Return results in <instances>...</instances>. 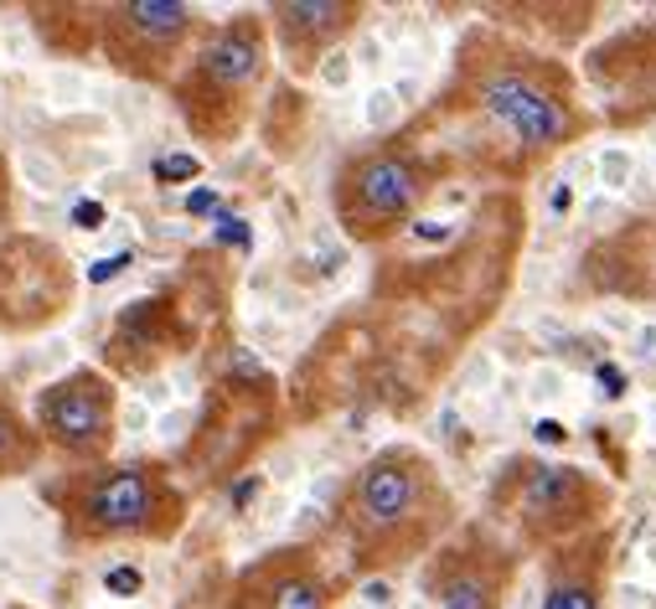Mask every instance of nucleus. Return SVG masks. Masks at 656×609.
<instances>
[{"label":"nucleus","mask_w":656,"mask_h":609,"mask_svg":"<svg viewBox=\"0 0 656 609\" xmlns=\"http://www.w3.org/2000/svg\"><path fill=\"white\" fill-rule=\"evenodd\" d=\"M259 73H264V27H259L254 16L228 21V27H218L208 37L192 83L181 89V104H186V114H202V104L243 99L259 83Z\"/></svg>","instance_id":"6e6552de"},{"label":"nucleus","mask_w":656,"mask_h":609,"mask_svg":"<svg viewBox=\"0 0 656 609\" xmlns=\"http://www.w3.org/2000/svg\"><path fill=\"white\" fill-rule=\"evenodd\" d=\"M537 609H605V537L558 548Z\"/></svg>","instance_id":"4468645a"},{"label":"nucleus","mask_w":656,"mask_h":609,"mask_svg":"<svg viewBox=\"0 0 656 609\" xmlns=\"http://www.w3.org/2000/svg\"><path fill=\"white\" fill-rule=\"evenodd\" d=\"M181 521L176 490L155 476V465H114L83 486L73 506L78 537H165Z\"/></svg>","instance_id":"20e7f679"},{"label":"nucleus","mask_w":656,"mask_h":609,"mask_svg":"<svg viewBox=\"0 0 656 609\" xmlns=\"http://www.w3.org/2000/svg\"><path fill=\"white\" fill-rule=\"evenodd\" d=\"M37 460V434L21 429L11 408H0V476H21Z\"/></svg>","instance_id":"2eb2a0df"},{"label":"nucleus","mask_w":656,"mask_h":609,"mask_svg":"<svg viewBox=\"0 0 656 609\" xmlns=\"http://www.w3.org/2000/svg\"><path fill=\"white\" fill-rule=\"evenodd\" d=\"M357 21L362 6H352V0H280L269 11V27L280 37L290 68H311L321 52L342 42L346 31H357Z\"/></svg>","instance_id":"f8f14e48"},{"label":"nucleus","mask_w":656,"mask_h":609,"mask_svg":"<svg viewBox=\"0 0 656 609\" xmlns=\"http://www.w3.org/2000/svg\"><path fill=\"white\" fill-rule=\"evenodd\" d=\"M124 264H130V253H114V258H104V264L93 268L89 280H114V274H120V268H124Z\"/></svg>","instance_id":"a211bd4d"},{"label":"nucleus","mask_w":656,"mask_h":609,"mask_svg":"<svg viewBox=\"0 0 656 609\" xmlns=\"http://www.w3.org/2000/svg\"><path fill=\"white\" fill-rule=\"evenodd\" d=\"M202 165H196V155H165V161H155V176L161 181H186L196 176Z\"/></svg>","instance_id":"dca6fc26"},{"label":"nucleus","mask_w":656,"mask_h":609,"mask_svg":"<svg viewBox=\"0 0 656 609\" xmlns=\"http://www.w3.org/2000/svg\"><path fill=\"white\" fill-rule=\"evenodd\" d=\"M461 89L486 124L507 134L523 155H553L579 134V104L568 73L548 58L486 47V58H465Z\"/></svg>","instance_id":"f03ea898"},{"label":"nucleus","mask_w":656,"mask_h":609,"mask_svg":"<svg viewBox=\"0 0 656 609\" xmlns=\"http://www.w3.org/2000/svg\"><path fill=\"white\" fill-rule=\"evenodd\" d=\"M192 6H176V0H130V6H114L109 11V52L120 68L130 73H150L161 78L165 73V58L186 42L192 31Z\"/></svg>","instance_id":"1a4fd4ad"},{"label":"nucleus","mask_w":656,"mask_h":609,"mask_svg":"<svg viewBox=\"0 0 656 609\" xmlns=\"http://www.w3.org/2000/svg\"><path fill=\"white\" fill-rule=\"evenodd\" d=\"M599 511V486L584 476L579 465H527L523 490H517V511L523 532L533 542H574L579 527H589Z\"/></svg>","instance_id":"423d86ee"},{"label":"nucleus","mask_w":656,"mask_h":609,"mask_svg":"<svg viewBox=\"0 0 656 609\" xmlns=\"http://www.w3.org/2000/svg\"><path fill=\"white\" fill-rule=\"evenodd\" d=\"M512 579V558L481 532H461L455 542H440L430 564L434 609H502Z\"/></svg>","instance_id":"0eeeda50"},{"label":"nucleus","mask_w":656,"mask_h":609,"mask_svg":"<svg viewBox=\"0 0 656 609\" xmlns=\"http://www.w3.org/2000/svg\"><path fill=\"white\" fill-rule=\"evenodd\" d=\"M430 186L434 171L414 145H367L357 155H346L342 171H336V186H331L336 223H342L346 238L383 243L403 223H414Z\"/></svg>","instance_id":"7ed1b4c3"},{"label":"nucleus","mask_w":656,"mask_h":609,"mask_svg":"<svg viewBox=\"0 0 656 609\" xmlns=\"http://www.w3.org/2000/svg\"><path fill=\"white\" fill-rule=\"evenodd\" d=\"M445 480L434 460L414 445H388L357 470L342 501V537L357 568H403L418 552L440 548V532L450 527Z\"/></svg>","instance_id":"f257e3e1"},{"label":"nucleus","mask_w":656,"mask_h":609,"mask_svg":"<svg viewBox=\"0 0 656 609\" xmlns=\"http://www.w3.org/2000/svg\"><path fill=\"white\" fill-rule=\"evenodd\" d=\"M37 429L58 449L93 460L114 439V387L99 372H73L37 398Z\"/></svg>","instance_id":"39448f33"},{"label":"nucleus","mask_w":656,"mask_h":609,"mask_svg":"<svg viewBox=\"0 0 656 609\" xmlns=\"http://www.w3.org/2000/svg\"><path fill=\"white\" fill-rule=\"evenodd\" d=\"M233 609H331V579L300 548L274 552L239 579Z\"/></svg>","instance_id":"9b49d317"},{"label":"nucleus","mask_w":656,"mask_h":609,"mask_svg":"<svg viewBox=\"0 0 656 609\" xmlns=\"http://www.w3.org/2000/svg\"><path fill=\"white\" fill-rule=\"evenodd\" d=\"M73 217H78V227H99V217H104V207H99V202H83V207H78Z\"/></svg>","instance_id":"6ab92c4d"},{"label":"nucleus","mask_w":656,"mask_h":609,"mask_svg":"<svg viewBox=\"0 0 656 609\" xmlns=\"http://www.w3.org/2000/svg\"><path fill=\"white\" fill-rule=\"evenodd\" d=\"M584 268H589L595 290L656 300V217H642L636 227L615 233L610 243H599V248L584 258Z\"/></svg>","instance_id":"ddd939ff"},{"label":"nucleus","mask_w":656,"mask_h":609,"mask_svg":"<svg viewBox=\"0 0 656 609\" xmlns=\"http://www.w3.org/2000/svg\"><path fill=\"white\" fill-rule=\"evenodd\" d=\"M104 583H109V595H124V599H130L134 589H140V568H109Z\"/></svg>","instance_id":"f3484780"},{"label":"nucleus","mask_w":656,"mask_h":609,"mask_svg":"<svg viewBox=\"0 0 656 609\" xmlns=\"http://www.w3.org/2000/svg\"><path fill=\"white\" fill-rule=\"evenodd\" d=\"M68 295V274L62 258L37 238H16L0 248V321L11 326H31L62 311Z\"/></svg>","instance_id":"9d476101"}]
</instances>
